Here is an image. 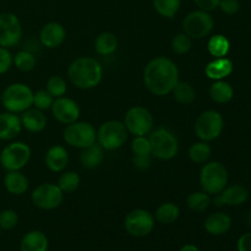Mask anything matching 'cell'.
Segmentation results:
<instances>
[{"instance_id": "obj_1", "label": "cell", "mask_w": 251, "mask_h": 251, "mask_svg": "<svg viewBox=\"0 0 251 251\" xmlns=\"http://www.w3.org/2000/svg\"><path fill=\"white\" fill-rule=\"evenodd\" d=\"M179 81V70L173 60L166 56H157L147 63L144 70V82L154 96H167Z\"/></svg>"}, {"instance_id": "obj_2", "label": "cell", "mask_w": 251, "mask_h": 251, "mask_svg": "<svg viewBox=\"0 0 251 251\" xmlns=\"http://www.w3.org/2000/svg\"><path fill=\"white\" fill-rule=\"evenodd\" d=\"M68 77L80 90H91L102 81L103 68L95 58L80 56L69 65Z\"/></svg>"}, {"instance_id": "obj_3", "label": "cell", "mask_w": 251, "mask_h": 251, "mask_svg": "<svg viewBox=\"0 0 251 251\" xmlns=\"http://www.w3.org/2000/svg\"><path fill=\"white\" fill-rule=\"evenodd\" d=\"M1 103L6 112L24 113L33 107V91L25 83H11L2 91Z\"/></svg>"}, {"instance_id": "obj_4", "label": "cell", "mask_w": 251, "mask_h": 251, "mask_svg": "<svg viewBox=\"0 0 251 251\" xmlns=\"http://www.w3.org/2000/svg\"><path fill=\"white\" fill-rule=\"evenodd\" d=\"M152 156L162 161L174 158L179 152V141L176 134L167 127H157L150 132Z\"/></svg>"}, {"instance_id": "obj_5", "label": "cell", "mask_w": 251, "mask_h": 251, "mask_svg": "<svg viewBox=\"0 0 251 251\" xmlns=\"http://www.w3.org/2000/svg\"><path fill=\"white\" fill-rule=\"evenodd\" d=\"M200 185L208 195H217L228 185V171L220 162H206L200 172Z\"/></svg>"}, {"instance_id": "obj_6", "label": "cell", "mask_w": 251, "mask_h": 251, "mask_svg": "<svg viewBox=\"0 0 251 251\" xmlns=\"http://www.w3.org/2000/svg\"><path fill=\"white\" fill-rule=\"evenodd\" d=\"M225 127V120L217 110H206L196 119L194 130L199 140L211 142L218 139Z\"/></svg>"}, {"instance_id": "obj_7", "label": "cell", "mask_w": 251, "mask_h": 251, "mask_svg": "<svg viewBox=\"0 0 251 251\" xmlns=\"http://www.w3.org/2000/svg\"><path fill=\"white\" fill-rule=\"evenodd\" d=\"M127 134L129 132L124 123L119 120H108L97 130V142L104 149V151H114L125 144Z\"/></svg>"}, {"instance_id": "obj_8", "label": "cell", "mask_w": 251, "mask_h": 251, "mask_svg": "<svg viewBox=\"0 0 251 251\" xmlns=\"http://www.w3.org/2000/svg\"><path fill=\"white\" fill-rule=\"evenodd\" d=\"M31 159V149L21 141L11 142L0 152V164L6 172L21 171Z\"/></svg>"}, {"instance_id": "obj_9", "label": "cell", "mask_w": 251, "mask_h": 251, "mask_svg": "<svg viewBox=\"0 0 251 251\" xmlns=\"http://www.w3.org/2000/svg\"><path fill=\"white\" fill-rule=\"evenodd\" d=\"M64 140L71 147L82 150L97 142V131L87 122L71 123L64 130Z\"/></svg>"}, {"instance_id": "obj_10", "label": "cell", "mask_w": 251, "mask_h": 251, "mask_svg": "<svg viewBox=\"0 0 251 251\" xmlns=\"http://www.w3.org/2000/svg\"><path fill=\"white\" fill-rule=\"evenodd\" d=\"M215 21L210 12L202 10H194L189 12L183 21L184 33L191 39H201L207 37L212 32Z\"/></svg>"}, {"instance_id": "obj_11", "label": "cell", "mask_w": 251, "mask_h": 251, "mask_svg": "<svg viewBox=\"0 0 251 251\" xmlns=\"http://www.w3.org/2000/svg\"><path fill=\"white\" fill-rule=\"evenodd\" d=\"M154 120L149 109L140 105L131 107L124 118L127 132L134 136H146L153 130Z\"/></svg>"}, {"instance_id": "obj_12", "label": "cell", "mask_w": 251, "mask_h": 251, "mask_svg": "<svg viewBox=\"0 0 251 251\" xmlns=\"http://www.w3.org/2000/svg\"><path fill=\"white\" fill-rule=\"evenodd\" d=\"M154 216L144 208H135L130 211L124 221L125 230L131 237L144 238L151 234L154 228Z\"/></svg>"}, {"instance_id": "obj_13", "label": "cell", "mask_w": 251, "mask_h": 251, "mask_svg": "<svg viewBox=\"0 0 251 251\" xmlns=\"http://www.w3.org/2000/svg\"><path fill=\"white\" fill-rule=\"evenodd\" d=\"M32 203L39 210H54L63 202L64 193L56 184L44 183L32 191Z\"/></svg>"}, {"instance_id": "obj_14", "label": "cell", "mask_w": 251, "mask_h": 251, "mask_svg": "<svg viewBox=\"0 0 251 251\" xmlns=\"http://www.w3.org/2000/svg\"><path fill=\"white\" fill-rule=\"evenodd\" d=\"M22 38V26L19 17L12 12L0 14V47L14 48Z\"/></svg>"}, {"instance_id": "obj_15", "label": "cell", "mask_w": 251, "mask_h": 251, "mask_svg": "<svg viewBox=\"0 0 251 251\" xmlns=\"http://www.w3.org/2000/svg\"><path fill=\"white\" fill-rule=\"evenodd\" d=\"M51 113L54 118L61 124L69 125L71 123L77 122L80 118V107L74 100L68 97L55 98L51 105Z\"/></svg>"}, {"instance_id": "obj_16", "label": "cell", "mask_w": 251, "mask_h": 251, "mask_svg": "<svg viewBox=\"0 0 251 251\" xmlns=\"http://www.w3.org/2000/svg\"><path fill=\"white\" fill-rule=\"evenodd\" d=\"M249 198V193L243 185L235 184V185L226 186L220 194L213 195V203L217 207L221 206H240L245 202Z\"/></svg>"}, {"instance_id": "obj_17", "label": "cell", "mask_w": 251, "mask_h": 251, "mask_svg": "<svg viewBox=\"0 0 251 251\" xmlns=\"http://www.w3.org/2000/svg\"><path fill=\"white\" fill-rule=\"evenodd\" d=\"M66 38V31L59 22L51 21L44 25L39 32V41L44 47L54 49L60 47Z\"/></svg>"}, {"instance_id": "obj_18", "label": "cell", "mask_w": 251, "mask_h": 251, "mask_svg": "<svg viewBox=\"0 0 251 251\" xmlns=\"http://www.w3.org/2000/svg\"><path fill=\"white\" fill-rule=\"evenodd\" d=\"M22 130L21 119L17 114L10 112L0 113V140L10 141L20 135Z\"/></svg>"}, {"instance_id": "obj_19", "label": "cell", "mask_w": 251, "mask_h": 251, "mask_svg": "<svg viewBox=\"0 0 251 251\" xmlns=\"http://www.w3.org/2000/svg\"><path fill=\"white\" fill-rule=\"evenodd\" d=\"M69 163V153L65 147L60 145H54L49 147L46 153V166L49 171L54 173H60L65 171Z\"/></svg>"}, {"instance_id": "obj_20", "label": "cell", "mask_w": 251, "mask_h": 251, "mask_svg": "<svg viewBox=\"0 0 251 251\" xmlns=\"http://www.w3.org/2000/svg\"><path fill=\"white\" fill-rule=\"evenodd\" d=\"M203 227L208 234L223 235L232 228V218L225 212H215L206 218Z\"/></svg>"}, {"instance_id": "obj_21", "label": "cell", "mask_w": 251, "mask_h": 251, "mask_svg": "<svg viewBox=\"0 0 251 251\" xmlns=\"http://www.w3.org/2000/svg\"><path fill=\"white\" fill-rule=\"evenodd\" d=\"M20 119H21L22 127L29 132H41L47 126V117L42 110L37 108L31 107L29 109L25 110Z\"/></svg>"}, {"instance_id": "obj_22", "label": "cell", "mask_w": 251, "mask_h": 251, "mask_svg": "<svg viewBox=\"0 0 251 251\" xmlns=\"http://www.w3.org/2000/svg\"><path fill=\"white\" fill-rule=\"evenodd\" d=\"M49 240L41 230H31L22 237L20 251H48Z\"/></svg>"}, {"instance_id": "obj_23", "label": "cell", "mask_w": 251, "mask_h": 251, "mask_svg": "<svg viewBox=\"0 0 251 251\" xmlns=\"http://www.w3.org/2000/svg\"><path fill=\"white\" fill-rule=\"evenodd\" d=\"M233 71V63L228 58H216L215 60L210 61L205 68V74L211 80H223L229 76Z\"/></svg>"}, {"instance_id": "obj_24", "label": "cell", "mask_w": 251, "mask_h": 251, "mask_svg": "<svg viewBox=\"0 0 251 251\" xmlns=\"http://www.w3.org/2000/svg\"><path fill=\"white\" fill-rule=\"evenodd\" d=\"M104 159V149L98 142L82 149L80 153V162L85 168L95 169L102 164Z\"/></svg>"}, {"instance_id": "obj_25", "label": "cell", "mask_w": 251, "mask_h": 251, "mask_svg": "<svg viewBox=\"0 0 251 251\" xmlns=\"http://www.w3.org/2000/svg\"><path fill=\"white\" fill-rule=\"evenodd\" d=\"M28 179L20 171L7 172L4 176V186L12 195H24L28 189Z\"/></svg>"}, {"instance_id": "obj_26", "label": "cell", "mask_w": 251, "mask_h": 251, "mask_svg": "<svg viewBox=\"0 0 251 251\" xmlns=\"http://www.w3.org/2000/svg\"><path fill=\"white\" fill-rule=\"evenodd\" d=\"M171 93L176 102L184 105L191 104L196 100L195 88L191 86V83L186 82V81H178V83L174 86Z\"/></svg>"}, {"instance_id": "obj_27", "label": "cell", "mask_w": 251, "mask_h": 251, "mask_svg": "<svg viewBox=\"0 0 251 251\" xmlns=\"http://www.w3.org/2000/svg\"><path fill=\"white\" fill-rule=\"evenodd\" d=\"M118 48V39L112 32H103L96 38L95 49L100 55H110Z\"/></svg>"}, {"instance_id": "obj_28", "label": "cell", "mask_w": 251, "mask_h": 251, "mask_svg": "<svg viewBox=\"0 0 251 251\" xmlns=\"http://www.w3.org/2000/svg\"><path fill=\"white\" fill-rule=\"evenodd\" d=\"M210 96L216 103H228L234 96V90L228 82L218 80L210 87Z\"/></svg>"}, {"instance_id": "obj_29", "label": "cell", "mask_w": 251, "mask_h": 251, "mask_svg": "<svg viewBox=\"0 0 251 251\" xmlns=\"http://www.w3.org/2000/svg\"><path fill=\"white\" fill-rule=\"evenodd\" d=\"M180 216V210L178 205L173 202H164L157 208L154 213V220L162 225H171L174 223Z\"/></svg>"}, {"instance_id": "obj_30", "label": "cell", "mask_w": 251, "mask_h": 251, "mask_svg": "<svg viewBox=\"0 0 251 251\" xmlns=\"http://www.w3.org/2000/svg\"><path fill=\"white\" fill-rule=\"evenodd\" d=\"M211 153H212V149L208 142L201 141V140L191 145L189 149V158L196 164L206 163L210 159Z\"/></svg>"}, {"instance_id": "obj_31", "label": "cell", "mask_w": 251, "mask_h": 251, "mask_svg": "<svg viewBox=\"0 0 251 251\" xmlns=\"http://www.w3.org/2000/svg\"><path fill=\"white\" fill-rule=\"evenodd\" d=\"M230 48V43L228 38L223 34H215L210 38L207 43V49L210 54L216 58H223L228 54Z\"/></svg>"}, {"instance_id": "obj_32", "label": "cell", "mask_w": 251, "mask_h": 251, "mask_svg": "<svg viewBox=\"0 0 251 251\" xmlns=\"http://www.w3.org/2000/svg\"><path fill=\"white\" fill-rule=\"evenodd\" d=\"M154 10L166 19H173L180 9L181 0H152Z\"/></svg>"}, {"instance_id": "obj_33", "label": "cell", "mask_w": 251, "mask_h": 251, "mask_svg": "<svg viewBox=\"0 0 251 251\" xmlns=\"http://www.w3.org/2000/svg\"><path fill=\"white\" fill-rule=\"evenodd\" d=\"M212 200H211V195H208L205 191H196V193H191L190 195L186 198V206L190 208L194 212H203L207 210L208 206L211 205Z\"/></svg>"}, {"instance_id": "obj_34", "label": "cell", "mask_w": 251, "mask_h": 251, "mask_svg": "<svg viewBox=\"0 0 251 251\" xmlns=\"http://www.w3.org/2000/svg\"><path fill=\"white\" fill-rule=\"evenodd\" d=\"M36 63V56L28 50L17 51L14 55V59H12V64L22 73H28V71L33 70Z\"/></svg>"}, {"instance_id": "obj_35", "label": "cell", "mask_w": 251, "mask_h": 251, "mask_svg": "<svg viewBox=\"0 0 251 251\" xmlns=\"http://www.w3.org/2000/svg\"><path fill=\"white\" fill-rule=\"evenodd\" d=\"M81 179L78 176V174L76 172H63L60 176H59V180L56 185L60 188V190L65 193H74L75 190H77V188L80 186Z\"/></svg>"}, {"instance_id": "obj_36", "label": "cell", "mask_w": 251, "mask_h": 251, "mask_svg": "<svg viewBox=\"0 0 251 251\" xmlns=\"http://www.w3.org/2000/svg\"><path fill=\"white\" fill-rule=\"evenodd\" d=\"M46 90L48 91L54 98H59L65 96L66 91H68V86H66V81L64 80L61 76L53 75L48 78V81H47Z\"/></svg>"}, {"instance_id": "obj_37", "label": "cell", "mask_w": 251, "mask_h": 251, "mask_svg": "<svg viewBox=\"0 0 251 251\" xmlns=\"http://www.w3.org/2000/svg\"><path fill=\"white\" fill-rule=\"evenodd\" d=\"M131 152L135 156H152L151 142L147 136H134L131 142Z\"/></svg>"}, {"instance_id": "obj_38", "label": "cell", "mask_w": 251, "mask_h": 251, "mask_svg": "<svg viewBox=\"0 0 251 251\" xmlns=\"http://www.w3.org/2000/svg\"><path fill=\"white\" fill-rule=\"evenodd\" d=\"M55 98L50 95L47 90H39L33 92V107L39 110L50 109Z\"/></svg>"}, {"instance_id": "obj_39", "label": "cell", "mask_w": 251, "mask_h": 251, "mask_svg": "<svg viewBox=\"0 0 251 251\" xmlns=\"http://www.w3.org/2000/svg\"><path fill=\"white\" fill-rule=\"evenodd\" d=\"M172 49L176 54L184 55L191 49V38L186 33H178L172 41Z\"/></svg>"}, {"instance_id": "obj_40", "label": "cell", "mask_w": 251, "mask_h": 251, "mask_svg": "<svg viewBox=\"0 0 251 251\" xmlns=\"http://www.w3.org/2000/svg\"><path fill=\"white\" fill-rule=\"evenodd\" d=\"M19 223V215L14 210H4L0 212V229L11 230Z\"/></svg>"}, {"instance_id": "obj_41", "label": "cell", "mask_w": 251, "mask_h": 251, "mask_svg": "<svg viewBox=\"0 0 251 251\" xmlns=\"http://www.w3.org/2000/svg\"><path fill=\"white\" fill-rule=\"evenodd\" d=\"M12 54L10 50L4 47H0V75L7 73L12 66Z\"/></svg>"}, {"instance_id": "obj_42", "label": "cell", "mask_w": 251, "mask_h": 251, "mask_svg": "<svg viewBox=\"0 0 251 251\" xmlns=\"http://www.w3.org/2000/svg\"><path fill=\"white\" fill-rule=\"evenodd\" d=\"M218 7L226 15H235L240 10L239 0H220Z\"/></svg>"}, {"instance_id": "obj_43", "label": "cell", "mask_w": 251, "mask_h": 251, "mask_svg": "<svg viewBox=\"0 0 251 251\" xmlns=\"http://www.w3.org/2000/svg\"><path fill=\"white\" fill-rule=\"evenodd\" d=\"M151 156H135L132 154V164L139 171H146L151 167Z\"/></svg>"}, {"instance_id": "obj_44", "label": "cell", "mask_w": 251, "mask_h": 251, "mask_svg": "<svg viewBox=\"0 0 251 251\" xmlns=\"http://www.w3.org/2000/svg\"><path fill=\"white\" fill-rule=\"evenodd\" d=\"M194 2H195L199 10H202V11L207 12L213 11L220 5V0H194Z\"/></svg>"}, {"instance_id": "obj_45", "label": "cell", "mask_w": 251, "mask_h": 251, "mask_svg": "<svg viewBox=\"0 0 251 251\" xmlns=\"http://www.w3.org/2000/svg\"><path fill=\"white\" fill-rule=\"evenodd\" d=\"M238 251H251V233H245L238 239Z\"/></svg>"}, {"instance_id": "obj_46", "label": "cell", "mask_w": 251, "mask_h": 251, "mask_svg": "<svg viewBox=\"0 0 251 251\" xmlns=\"http://www.w3.org/2000/svg\"><path fill=\"white\" fill-rule=\"evenodd\" d=\"M179 251H201L196 245L194 244H186L184 247H181V249Z\"/></svg>"}, {"instance_id": "obj_47", "label": "cell", "mask_w": 251, "mask_h": 251, "mask_svg": "<svg viewBox=\"0 0 251 251\" xmlns=\"http://www.w3.org/2000/svg\"><path fill=\"white\" fill-rule=\"evenodd\" d=\"M247 221H248V225L250 226L251 227V211L249 212V215H248V217H247Z\"/></svg>"}, {"instance_id": "obj_48", "label": "cell", "mask_w": 251, "mask_h": 251, "mask_svg": "<svg viewBox=\"0 0 251 251\" xmlns=\"http://www.w3.org/2000/svg\"><path fill=\"white\" fill-rule=\"evenodd\" d=\"M0 230H1V229H0Z\"/></svg>"}]
</instances>
